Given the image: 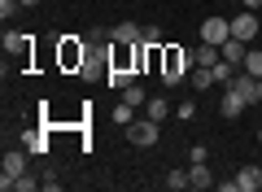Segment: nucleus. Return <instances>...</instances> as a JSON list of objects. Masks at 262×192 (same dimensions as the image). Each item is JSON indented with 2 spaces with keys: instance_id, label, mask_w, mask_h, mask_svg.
<instances>
[{
  "instance_id": "f257e3e1",
  "label": "nucleus",
  "mask_w": 262,
  "mask_h": 192,
  "mask_svg": "<svg viewBox=\"0 0 262 192\" xmlns=\"http://www.w3.org/2000/svg\"><path fill=\"white\" fill-rule=\"evenodd\" d=\"M196 70V53L184 44H162V79L166 83H179Z\"/></svg>"
},
{
  "instance_id": "f03ea898",
  "label": "nucleus",
  "mask_w": 262,
  "mask_h": 192,
  "mask_svg": "<svg viewBox=\"0 0 262 192\" xmlns=\"http://www.w3.org/2000/svg\"><path fill=\"white\" fill-rule=\"evenodd\" d=\"M88 53H92V44H83V39H75V35H66L61 44H57V66H61L66 74H79V70H83V61H88Z\"/></svg>"
},
{
  "instance_id": "7ed1b4c3",
  "label": "nucleus",
  "mask_w": 262,
  "mask_h": 192,
  "mask_svg": "<svg viewBox=\"0 0 262 192\" xmlns=\"http://www.w3.org/2000/svg\"><path fill=\"white\" fill-rule=\"evenodd\" d=\"M5 53L13 57L18 70H31V35H22V31H5Z\"/></svg>"
},
{
  "instance_id": "20e7f679",
  "label": "nucleus",
  "mask_w": 262,
  "mask_h": 192,
  "mask_svg": "<svg viewBox=\"0 0 262 192\" xmlns=\"http://www.w3.org/2000/svg\"><path fill=\"white\" fill-rule=\"evenodd\" d=\"M158 127H162V122H153V118H136V122L127 127V140H131L136 148H153V144H158V136H162Z\"/></svg>"
},
{
  "instance_id": "39448f33",
  "label": "nucleus",
  "mask_w": 262,
  "mask_h": 192,
  "mask_svg": "<svg viewBox=\"0 0 262 192\" xmlns=\"http://www.w3.org/2000/svg\"><path fill=\"white\" fill-rule=\"evenodd\" d=\"M232 35L245 39V44L262 39V18H253V9H249V13H236V18H232Z\"/></svg>"
},
{
  "instance_id": "423d86ee",
  "label": "nucleus",
  "mask_w": 262,
  "mask_h": 192,
  "mask_svg": "<svg viewBox=\"0 0 262 192\" xmlns=\"http://www.w3.org/2000/svg\"><path fill=\"white\" fill-rule=\"evenodd\" d=\"M227 92H236L245 105H258V101H262V96H258V79H253V74H245V70H236V74H232Z\"/></svg>"
},
{
  "instance_id": "0eeeda50",
  "label": "nucleus",
  "mask_w": 262,
  "mask_h": 192,
  "mask_svg": "<svg viewBox=\"0 0 262 192\" xmlns=\"http://www.w3.org/2000/svg\"><path fill=\"white\" fill-rule=\"evenodd\" d=\"M201 39H206V44H223V39H232V18H206L201 22Z\"/></svg>"
},
{
  "instance_id": "6e6552de",
  "label": "nucleus",
  "mask_w": 262,
  "mask_h": 192,
  "mask_svg": "<svg viewBox=\"0 0 262 192\" xmlns=\"http://www.w3.org/2000/svg\"><path fill=\"white\" fill-rule=\"evenodd\" d=\"M27 170H31V153H27V148H9V153H5V170H0V175L18 179V175H27Z\"/></svg>"
},
{
  "instance_id": "1a4fd4ad",
  "label": "nucleus",
  "mask_w": 262,
  "mask_h": 192,
  "mask_svg": "<svg viewBox=\"0 0 262 192\" xmlns=\"http://www.w3.org/2000/svg\"><path fill=\"white\" fill-rule=\"evenodd\" d=\"M140 35H144V27L127 18V22H118V27L110 31V44H140Z\"/></svg>"
},
{
  "instance_id": "9d476101",
  "label": "nucleus",
  "mask_w": 262,
  "mask_h": 192,
  "mask_svg": "<svg viewBox=\"0 0 262 192\" xmlns=\"http://www.w3.org/2000/svg\"><path fill=\"white\" fill-rule=\"evenodd\" d=\"M236 188L241 192H262V166H241V170H236Z\"/></svg>"
},
{
  "instance_id": "9b49d317",
  "label": "nucleus",
  "mask_w": 262,
  "mask_h": 192,
  "mask_svg": "<svg viewBox=\"0 0 262 192\" xmlns=\"http://www.w3.org/2000/svg\"><path fill=\"white\" fill-rule=\"evenodd\" d=\"M188 175H192V188H196V192L219 188V179H214V170H210V162H196V166H188Z\"/></svg>"
},
{
  "instance_id": "f8f14e48",
  "label": "nucleus",
  "mask_w": 262,
  "mask_h": 192,
  "mask_svg": "<svg viewBox=\"0 0 262 192\" xmlns=\"http://www.w3.org/2000/svg\"><path fill=\"white\" fill-rule=\"evenodd\" d=\"M245 110H249V105H245L236 92H227V88H223V101H219V118H241Z\"/></svg>"
},
{
  "instance_id": "ddd939ff",
  "label": "nucleus",
  "mask_w": 262,
  "mask_h": 192,
  "mask_svg": "<svg viewBox=\"0 0 262 192\" xmlns=\"http://www.w3.org/2000/svg\"><path fill=\"white\" fill-rule=\"evenodd\" d=\"M219 53H223V61H232V66H241L245 61V53H249V44H245V39H223V44H219Z\"/></svg>"
},
{
  "instance_id": "4468645a",
  "label": "nucleus",
  "mask_w": 262,
  "mask_h": 192,
  "mask_svg": "<svg viewBox=\"0 0 262 192\" xmlns=\"http://www.w3.org/2000/svg\"><path fill=\"white\" fill-rule=\"evenodd\" d=\"M192 53H196V66H210V70H214V66H219V57H223V53H219V44H206V39H201V44H196Z\"/></svg>"
},
{
  "instance_id": "2eb2a0df",
  "label": "nucleus",
  "mask_w": 262,
  "mask_h": 192,
  "mask_svg": "<svg viewBox=\"0 0 262 192\" xmlns=\"http://www.w3.org/2000/svg\"><path fill=\"white\" fill-rule=\"evenodd\" d=\"M170 114V101L166 96H149V105H144V118H153V122H162Z\"/></svg>"
},
{
  "instance_id": "dca6fc26",
  "label": "nucleus",
  "mask_w": 262,
  "mask_h": 192,
  "mask_svg": "<svg viewBox=\"0 0 262 192\" xmlns=\"http://www.w3.org/2000/svg\"><path fill=\"white\" fill-rule=\"evenodd\" d=\"M241 70H245V74H253V79H262V48H253V44H249V53H245Z\"/></svg>"
},
{
  "instance_id": "f3484780",
  "label": "nucleus",
  "mask_w": 262,
  "mask_h": 192,
  "mask_svg": "<svg viewBox=\"0 0 262 192\" xmlns=\"http://www.w3.org/2000/svg\"><path fill=\"white\" fill-rule=\"evenodd\" d=\"M188 83H192L196 92H206V88H214V70H210V66H196V70L188 74Z\"/></svg>"
},
{
  "instance_id": "a211bd4d",
  "label": "nucleus",
  "mask_w": 262,
  "mask_h": 192,
  "mask_svg": "<svg viewBox=\"0 0 262 192\" xmlns=\"http://www.w3.org/2000/svg\"><path fill=\"white\" fill-rule=\"evenodd\" d=\"M166 188H175V192H184V188H192V175H188L184 166H175V170H166Z\"/></svg>"
},
{
  "instance_id": "6ab92c4d",
  "label": "nucleus",
  "mask_w": 262,
  "mask_h": 192,
  "mask_svg": "<svg viewBox=\"0 0 262 192\" xmlns=\"http://www.w3.org/2000/svg\"><path fill=\"white\" fill-rule=\"evenodd\" d=\"M122 101H127V105H136V110H140V105H149V92H144L140 83H127V88H122Z\"/></svg>"
},
{
  "instance_id": "aec40b11",
  "label": "nucleus",
  "mask_w": 262,
  "mask_h": 192,
  "mask_svg": "<svg viewBox=\"0 0 262 192\" xmlns=\"http://www.w3.org/2000/svg\"><path fill=\"white\" fill-rule=\"evenodd\" d=\"M114 122H118V127H131V122H136V105L118 101V105H114Z\"/></svg>"
},
{
  "instance_id": "412c9836",
  "label": "nucleus",
  "mask_w": 262,
  "mask_h": 192,
  "mask_svg": "<svg viewBox=\"0 0 262 192\" xmlns=\"http://www.w3.org/2000/svg\"><path fill=\"white\" fill-rule=\"evenodd\" d=\"M35 188H44V179H39L35 170H27V175H18V188L13 192H35Z\"/></svg>"
},
{
  "instance_id": "4be33fe9",
  "label": "nucleus",
  "mask_w": 262,
  "mask_h": 192,
  "mask_svg": "<svg viewBox=\"0 0 262 192\" xmlns=\"http://www.w3.org/2000/svg\"><path fill=\"white\" fill-rule=\"evenodd\" d=\"M196 162H210V148L206 144H192V148H188V166H196Z\"/></svg>"
},
{
  "instance_id": "5701e85b",
  "label": "nucleus",
  "mask_w": 262,
  "mask_h": 192,
  "mask_svg": "<svg viewBox=\"0 0 262 192\" xmlns=\"http://www.w3.org/2000/svg\"><path fill=\"white\" fill-rule=\"evenodd\" d=\"M175 118H179V122H192V118H196V101H184V105L175 110Z\"/></svg>"
},
{
  "instance_id": "b1692460",
  "label": "nucleus",
  "mask_w": 262,
  "mask_h": 192,
  "mask_svg": "<svg viewBox=\"0 0 262 192\" xmlns=\"http://www.w3.org/2000/svg\"><path fill=\"white\" fill-rule=\"evenodd\" d=\"M144 44H162V27H153V22H149V27H144Z\"/></svg>"
},
{
  "instance_id": "393cba45",
  "label": "nucleus",
  "mask_w": 262,
  "mask_h": 192,
  "mask_svg": "<svg viewBox=\"0 0 262 192\" xmlns=\"http://www.w3.org/2000/svg\"><path fill=\"white\" fill-rule=\"evenodd\" d=\"M18 9H22V0H0V13H5V22H9Z\"/></svg>"
},
{
  "instance_id": "a878e982",
  "label": "nucleus",
  "mask_w": 262,
  "mask_h": 192,
  "mask_svg": "<svg viewBox=\"0 0 262 192\" xmlns=\"http://www.w3.org/2000/svg\"><path fill=\"white\" fill-rule=\"evenodd\" d=\"M44 192H61V179H57L53 170H44Z\"/></svg>"
},
{
  "instance_id": "bb28decb",
  "label": "nucleus",
  "mask_w": 262,
  "mask_h": 192,
  "mask_svg": "<svg viewBox=\"0 0 262 192\" xmlns=\"http://www.w3.org/2000/svg\"><path fill=\"white\" fill-rule=\"evenodd\" d=\"M241 5L245 9H262V0H241Z\"/></svg>"
},
{
  "instance_id": "cd10ccee",
  "label": "nucleus",
  "mask_w": 262,
  "mask_h": 192,
  "mask_svg": "<svg viewBox=\"0 0 262 192\" xmlns=\"http://www.w3.org/2000/svg\"><path fill=\"white\" fill-rule=\"evenodd\" d=\"M35 5H39V0H22V9H35Z\"/></svg>"
},
{
  "instance_id": "c85d7f7f",
  "label": "nucleus",
  "mask_w": 262,
  "mask_h": 192,
  "mask_svg": "<svg viewBox=\"0 0 262 192\" xmlns=\"http://www.w3.org/2000/svg\"><path fill=\"white\" fill-rule=\"evenodd\" d=\"M258 96H262V79H258Z\"/></svg>"
},
{
  "instance_id": "c756f323",
  "label": "nucleus",
  "mask_w": 262,
  "mask_h": 192,
  "mask_svg": "<svg viewBox=\"0 0 262 192\" xmlns=\"http://www.w3.org/2000/svg\"><path fill=\"white\" fill-rule=\"evenodd\" d=\"M258 144H262V131H258Z\"/></svg>"
}]
</instances>
